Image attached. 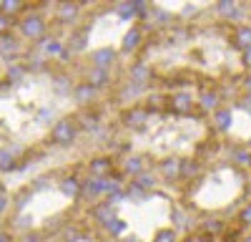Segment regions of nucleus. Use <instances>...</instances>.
<instances>
[{"mask_svg": "<svg viewBox=\"0 0 251 242\" xmlns=\"http://www.w3.org/2000/svg\"><path fill=\"white\" fill-rule=\"evenodd\" d=\"M60 189L66 192L68 197H73V199H80L83 179H78V177H66V179H60Z\"/></svg>", "mask_w": 251, "mask_h": 242, "instance_id": "nucleus-21", "label": "nucleus"}, {"mask_svg": "<svg viewBox=\"0 0 251 242\" xmlns=\"http://www.w3.org/2000/svg\"><path fill=\"white\" fill-rule=\"evenodd\" d=\"M78 15H80V5H75V3H58L53 20L58 26H73Z\"/></svg>", "mask_w": 251, "mask_h": 242, "instance_id": "nucleus-13", "label": "nucleus"}, {"mask_svg": "<svg viewBox=\"0 0 251 242\" xmlns=\"http://www.w3.org/2000/svg\"><path fill=\"white\" fill-rule=\"evenodd\" d=\"M116 58H118L116 51H111V48H98V51L91 53V66H93V68H103V71H111V66L116 63Z\"/></svg>", "mask_w": 251, "mask_h": 242, "instance_id": "nucleus-15", "label": "nucleus"}, {"mask_svg": "<svg viewBox=\"0 0 251 242\" xmlns=\"http://www.w3.org/2000/svg\"><path fill=\"white\" fill-rule=\"evenodd\" d=\"M23 51V46H20V38L15 35H5V38H0V53L8 56L10 60H15V56Z\"/></svg>", "mask_w": 251, "mask_h": 242, "instance_id": "nucleus-19", "label": "nucleus"}, {"mask_svg": "<svg viewBox=\"0 0 251 242\" xmlns=\"http://www.w3.org/2000/svg\"><path fill=\"white\" fill-rule=\"evenodd\" d=\"M78 121H75V116H63V119H58L55 124H53V129H50V144L53 147H71L73 141H75V136H78Z\"/></svg>", "mask_w": 251, "mask_h": 242, "instance_id": "nucleus-3", "label": "nucleus"}, {"mask_svg": "<svg viewBox=\"0 0 251 242\" xmlns=\"http://www.w3.org/2000/svg\"><path fill=\"white\" fill-rule=\"evenodd\" d=\"M0 242H13V235L10 232H0Z\"/></svg>", "mask_w": 251, "mask_h": 242, "instance_id": "nucleus-29", "label": "nucleus"}, {"mask_svg": "<svg viewBox=\"0 0 251 242\" xmlns=\"http://www.w3.org/2000/svg\"><path fill=\"white\" fill-rule=\"evenodd\" d=\"M241 242H251V235H244V240Z\"/></svg>", "mask_w": 251, "mask_h": 242, "instance_id": "nucleus-31", "label": "nucleus"}, {"mask_svg": "<svg viewBox=\"0 0 251 242\" xmlns=\"http://www.w3.org/2000/svg\"><path fill=\"white\" fill-rule=\"evenodd\" d=\"M88 177H96V179H108L118 172V161L111 156V154H103V156H93L88 159Z\"/></svg>", "mask_w": 251, "mask_h": 242, "instance_id": "nucleus-5", "label": "nucleus"}, {"mask_svg": "<svg viewBox=\"0 0 251 242\" xmlns=\"http://www.w3.org/2000/svg\"><path fill=\"white\" fill-rule=\"evenodd\" d=\"M86 38H88V26H83V28H73L71 30V35H68V40H66V48H68V53H83L86 51Z\"/></svg>", "mask_w": 251, "mask_h": 242, "instance_id": "nucleus-16", "label": "nucleus"}, {"mask_svg": "<svg viewBox=\"0 0 251 242\" xmlns=\"http://www.w3.org/2000/svg\"><path fill=\"white\" fill-rule=\"evenodd\" d=\"M86 84H91L96 91H103V89H108L111 84H113V76H111V71H103V68H88L86 71Z\"/></svg>", "mask_w": 251, "mask_h": 242, "instance_id": "nucleus-14", "label": "nucleus"}, {"mask_svg": "<svg viewBox=\"0 0 251 242\" xmlns=\"http://www.w3.org/2000/svg\"><path fill=\"white\" fill-rule=\"evenodd\" d=\"M244 227L239 225V222H234V225H231V222H228V225H226V230L221 232V240L224 242H241L244 240Z\"/></svg>", "mask_w": 251, "mask_h": 242, "instance_id": "nucleus-23", "label": "nucleus"}, {"mask_svg": "<svg viewBox=\"0 0 251 242\" xmlns=\"http://www.w3.org/2000/svg\"><path fill=\"white\" fill-rule=\"evenodd\" d=\"M18 33H20V40H33V43H38V40H43L48 35V20L43 15H23L18 18Z\"/></svg>", "mask_w": 251, "mask_h": 242, "instance_id": "nucleus-1", "label": "nucleus"}, {"mask_svg": "<svg viewBox=\"0 0 251 242\" xmlns=\"http://www.w3.org/2000/svg\"><path fill=\"white\" fill-rule=\"evenodd\" d=\"M149 111H146L141 104H133L128 109L121 111V126L123 129H131V131H143L146 126H149Z\"/></svg>", "mask_w": 251, "mask_h": 242, "instance_id": "nucleus-4", "label": "nucleus"}, {"mask_svg": "<svg viewBox=\"0 0 251 242\" xmlns=\"http://www.w3.org/2000/svg\"><path fill=\"white\" fill-rule=\"evenodd\" d=\"M146 169H149V164H146V156H141V154H126L123 161L118 164V172L123 177H131V179H136Z\"/></svg>", "mask_w": 251, "mask_h": 242, "instance_id": "nucleus-10", "label": "nucleus"}, {"mask_svg": "<svg viewBox=\"0 0 251 242\" xmlns=\"http://www.w3.org/2000/svg\"><path fill=\"white\" fill-rule=\"evenodd\" d=\"M203 177V161L191 156V159H181V172H178V182L181 184H191Z\"/></svg>", "mask_w": 251, "mask_h": 242, "instance_id": "nucleus-8", "label": "nucleus"}, {"mask_svg": "<svg viewBox=\"0 0 251 242\" xmlns=\"http://www.w3.org/2000/svg\"><path fill=\"white\" fill-rule=\"evenodd\" d=\"M228 43L239 53L249 51L251 48V23H239V26L228 28Z\"/></svg>", "mask_w": 251, "mask_h": 242, "instance_id": "nucleus-6", "label": "nucleus"}, {"mask_svg": "<svg viewBox=\"0 0 251 242\" xmlns=\"http://www.w3.org/2000/svg\"><path fill=\"white\" fill-rule=\"evenodd\" d=\"M196 106H199L196 96L186 89L166 93V114H171V116H191Z\"/></svg>", "mask_w": 251, "mask_h": 242, "instance_id": "nucleus-2", "label": "nucleus"}, {"mask_svg": "<svg viewBox=\"0 0 251 242\" xmlns=\"http://www.w3.org/2000/svg\"><path fill=\"white\" fill-rule=\"evenodd\" d=\"M131 184H136L143 194H149L151 189H156V184H158V177H156V174H151L149 169H146L143 174H138V177L131 182Z\"/></svg>", "mask_w": 251, "mask_h": 242, "instance_id": "nucleus-20", "label": "nucleus"}, {"mask_svg": "<svg viewBox=\"0 0 251 242\" xmlns=\"http://www.w3.org/2000/svg\"><path fill=\"white\" fill-rule=\"evenodd\" d=\"M178 172H181V159H176V156H166V159L156 161V177L161 182H166V184L178 182Z\"/></svg>", "mask_w": 251, "mask_h": 242, "instance_id": "nucleus-7", "label": "nucleus"}, {"mask_svg": "<svg viewBox=\"0 0 251 242\" xmlns=\"http://www.w3.org/2000/svg\"><path fill=\"white\" fill-rule=\"evenodd\" d=\"M236 222L246 230V227H251V202H246V205L239 210V214H236Z\"/></svg>", "mask_w": 251, "mask_h": 242, "instance_id": "nucleus-27", "label": "nucleus"}, {"mask_svg": "<svg viewBox=\"0 0 251 242\" xmlns=\"http://www.w3.org/2000/svg\"><path fill=\"white\" fill-rule=\"evenodd\" d=\"M171 222H174V230L181 235H188V225H186V222H191V214H188V207H183V205H174L171 207Z\"/></svg>", "mask_w": 251, "mask_h": 242, "instance_id": "nucleus-18", "label": "nucleus"}, {"mask_svg": "<svg viewBox=\"0 0 251 242\" xmlns=\"http://www.w3.org/2000/svg\"><path fill=\"white\" fill-rule=\"evenodd\" d=\"M103 230H106V235H108L111 240H121V235L128 230V225H126L121 217H113V219H108L106 225H103Z\"/></svg>", "mask_w": 251, "mask_h": 242, "instance_id": "nucleus-22", "label": "nucleus"}, {"mask_svg": "<svg viewBox=\"0 0 251 242\" xmlns=\"http://www.w3.org/2000/svg\"><path fill=\"white\" fill-rule=\"evenodd\" d=\"M15 26H18V18H8V15L0 13V38L10 35V30H13Z\"/></svg>", "mask_w": 251, "mask_h": 242, "instance_id": "nucleus-25", "label": "nucleus"}, {"mask_svg": "<svg viewBox=\"0 0 251 242\" xmlns=\"http://www.w3.org/2000/svg\"><path fill=\"white\" fill-rule=\"evenodd\" d=\"M151 242H181V237H178V232L174 227H161V230H156Z\"/></svg>", "mask_w": 251, "mask_h": 242, "instance_id": "nucleus-24", "label": "nucleus"}, {"mask_svg": "<svg viewBox=\"0 0 251 242\" xmlns=\"http://www.w3.org/2000/svg\"><path fill=\"white\" fill-rule=\"evenodd\" d=\"M231 126V106H221L219 111L211 114V131L214 134H226Z\"/></svg>", "mask_w": 251, "mask_h": 242, "instance_id": "nucleus-17", "label": "nucleus"}, {"mask_svg": "<svg viewBox=\"0 0 251 242\" xmlns=\"http://www.w3.org/2000/svg\"><path fill=\"white\" fill-rule=\"evenodd\" d=\"M88 217L96 222V225L103 227L108 219L116 217V205H113V202H108V199H100V202H96V205L88 207Z\"/></svg>", "mask_w": 251, "mask_h": 242, "instance_id": "nucleus-11", "label": "nucleus"}, {"mask_svg": "<svg viewBox=\"0 0 251 242\" xmlns=\"http://www.w3.org/2000/svg\"><path fill=\"white\" fill-rule=\"evenodd\" d=\"M5 207H8V202H5V194H0V214L5 212Z\"/></svg>", "mask_w": 251, "mask_h": 242, "instance_id": "nucleus-30", "label": "nucleus"}, {"mask_svg": "<svg viewBox=\"0 0 251 242\" xmlns=\"http://www.w3.org/2000/svg\"><path fill=\"white\" fill-rule=\"evenodd\" d=\"M71 93H73V98L78 101V106H83V109H91L93 101L98 98V91H96L91 84H86V81H78V84L71 89Z\"/></svg>", "mask_w": 251, "mask_h": 242, "instance_id": "nucleus-12", "label": "nucleus"}, {"mask_svg": "<svg viewBox=\"0 0 251 242\" xmlns=\"http://www.w3.org/2000/svg\"><path fill=\"white\" fill-rule=\"evenodd\" d=\"M241 66H244V71H249V73H251V48L241 53Z\"/></svg>", "mask_w": 251, "mask_h": 242, "instance_id": "nucleus-28", "label": "nucleus"}, {"mask_svg": "<svg viewBox=\"0 0 251 242\" xmlns=\"http://www.w3.org/2000/svg\"><path fill=\"white\" fill-rule=\"evenodd\" d=\"M181 242H216V237H211V235H206V232L196 230V232L183 235V237H181Z\"/></svg>", "mask_w": 251, "mask_h": 242, "instance_id": "nucleus-26", "label": "nucleus"}, {"mask_svg": "<svg viewBox=\"0 0 251 242\" xmlns=\"http://www.w3.org/2000/svg\"><path fill=\"white\" fill-rule=\"evenodd\" d=\"M146 46V33H143V26L141 23H136V26H131V30L123 35V43H121V53H136V51H141Z\"/></svg>", "mask_w": 251, "mask_h": 242, "instance_id": "nucleus-9", "label": "nucleus"}]
</instances>
